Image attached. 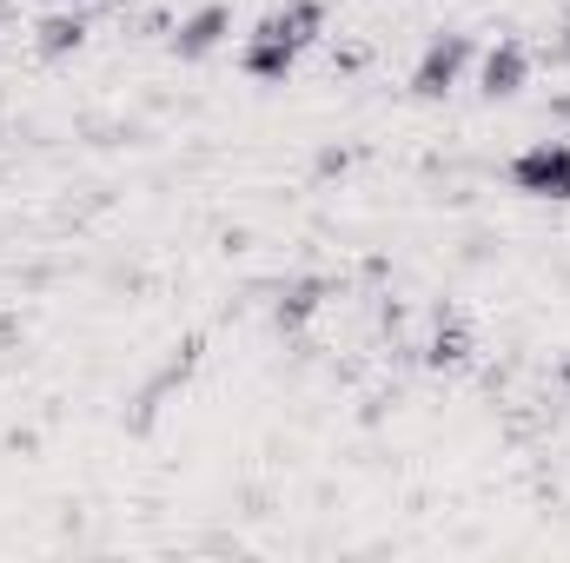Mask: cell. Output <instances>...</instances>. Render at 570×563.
I'll list each match as a JSON object with an SVG mask.
<instances>
[{
    "label": "cell",
    "mask_w": 570,
    "mask_h": 563,
    "mask_svg": "<svg viewBox=\"0 0 570 563\" xmlns=\"http://www.w3.org/2000/svg\"><path fill=\"white\" fill-rule=\"evenodd\" d=\"M511 186L531 199H570V140H538L511 159Z\"/></svg>",
    "instance_id": "6da1fadb"
},
{
    "label": "cell",
    "mask_w": 570,
    "mask_h": 563,
    "mask_svg": "<svg viewBox=\"0 0 570 563\" xmlns=\"http://www.w3.org/2000/svg\"><path fill=\"white\" fill-rule=\"evenodd\" d=\"M464 60H471V40H464V33H444V40H431L425 60L412 67V93H419V100H444V93L458 87Z\"/></svg>",
    "instance_id": "7a4b0ae2"
},
{
    "label": "cell",
    "mask_w": 570,
    "mask_h": 563,
    "mask_svg": "<svg viewBox=\"0 0 570 563\" xmlns=\"http://www.w3.org/2000/svg\"><path fill=\"white\" fill-rule=\"evenodd\" d=\"M325 33V7L318 0H285V7H273L266 20H259V40H279V47H312Z\"/></svg>",
    "instance_id": "3957f363"
},
{
    "label": "cell",
    "mask_w": 570,
    "mask_h": 563,
    "mask_svg": "<svg viewBox=\"0 0 570 563\" xmlns=\"http://www.w3.org/2000/svg\"><path fill=\"white\" fill-rule=\"evenodd\" d=\"M524 80H531V53H524L518 40H498V47L484 53V67H478V87H484V100H511Z\"/></svg>",
    "instance_id": "277c9868"
},
{
    "label": "cell",
    "mask_w": 570,
    "mask_h": 563,
    "mask_svg": "<svg viewBox=\"0 0 570 563\" xmlns=\"http://www.w3.org/2000/svg\"><path fill=\"white\" fill-rule=\"evenodd\" d=\"M226 27H233V7H199V13H186L179 27H173V53L179 60H199V53H213L219 40H226Z\"/></svg>",
    "instance_id": "5b68a950"
},
{
    "label": "cell",
    "mask_w": 570,
    "mask_h": 563,
    "mask_svg": "<svg viewBox=\"0 0 570 563\" xmlns=\"http://www.w3.org/2000/svg\"><path fill=\"white\" fill-rule=\"evenodd\" d=\"M471 352H478V345H471V332H464L458 318H444V312H438V332L425 338V365H431V372H464V365H471Z\"/></svg>",
    "instance_id": "8992f818"
},
{
    "label": "cell",
    "mask_w": 570,
    "mask_h": 563,
    "mask_svg": "<svg viewBox=\"0 0 570 563\" xmlns=\"http://www.w3.org/2000/svg\"><path fill=\"white\" fill-rule=\"evenodd\" d=\"M325 292H332L325 279H292V285H279V298H273V318H279L285 332H298V325H305V318L325 305Z\"/></svg>",
    "instance_id": "52a82bcc"
},
{
    "label": "cell",
    "mask_w": 570,
    "mask_h": 563,
    "mask_svg": "<svg viewBox=\"0 0 570 563\" xmlns=\"http://www.w3.org/2000/svg\"><path fill=\"white\" fill-rule=\"evenodd\" d=\"M292 60H298L292 47H279V40H259V33H253V40H246V53H239V67H246L253 80H285V73H292Z\"/></svg>",
    "instance_id": "ba28073f"
},
{
    "label": "cell",
    "mask_w": 570,
    "mask_h": 563,
    "mask_svg": "<svg viewBox=\"0 0 570 563\" xmlns=\"http://www.w3.org/2000/svg\"><path fill=\"white\" fill-rule=\"evenodd\" d=\"M80 40H87V20H80V13H47V20H40V33H33V47H40L47 60L73 53Z\"/></svg>",
    "instance_id": "9c48e42d"
},
{
    "label": "cell",
    "mask_w": 570,
    "mask_h": 563,
    "mask_svg": "<svg viewBox=\"0 0 570 563\" xmlns=\"http://www.w3.org/2000/svg\"><path fill=\"white\" fill-rule=\"evenodd\" d=\"M345 166H352V152H338V146H325V152H318V172H325V179H332V172H345Z\"/></svg>",
    "instance_id": "30bf717a"
},
{
    "label": "cell",
    "mask_w": 570,
    "mask_h": 563,
    "mask_svg": "<svg viewBox=\"0 0 570 563\" xmlns=\"http://www.w3.org/2000/svg\"><path fill=\"white\" fill-rule=\"evenodd\" d=\"M551 60H570V13H564V40L551 47Z\"/></svg>",
    "instance_id": "8fae6325"
},
{
    "label": "cell",
    "mask_w": 570,
    "mask_h": 563,
    "mask_svg": "<svg viewBox=\"0 0 570 563\" xmlns=\"http://www.w3.org/2000/svg\"><path fill=\"white\" fill-rule=\"evenodd\" d=\"M551 113H564V120H570V93H558V100H551Z\"/></svg>",
    "instance_id": "7c38bea8"
},
{
    "label": "cell",
    "mask_w": 570,
    "mask_h": 563,
    "mask_svg": "<svg viewBox=\"0 0 570 563\" xmlns=\"http://www.w3.org/2000/svg\"><path fill=\"white\" fill-rule=\"evenodd\" d=\"M564 392H570V365H564Z\"/></svg>",
    "instance_id": "4fadbf2b"
}]
</instances>
